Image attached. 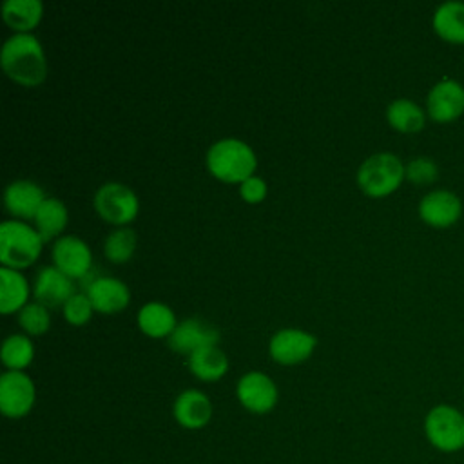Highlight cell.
Masks as SVG:
<instances>
[{"label":"cell","instance_id":"6da1fadb","mask_svg":"<svg viewBox=\"0 0 464 464\" xmlns=\"http://www.w3.org/2000/svg\"><path fill=\"white\" fill-rule=\"evenodd\" d=\"M5 74L24 87H36L47 76V63L40 42L29 33H16L5 40L0 54Z\"/></svg>","mask_w":464,"mask_h":464},{"label":"cell","instance_id":"7a4b0ae2","mask_svg":"<svg viewBox=\"0 0 464 464\" xmlns=\"http://www.w3.org/2000/svg\"><path fill=\"white\" fill-rule=\"evenodd\" d=\"M256 154L241 140L227 138L216 141L207 152V167L225 183H243L256 170Z\"/></svg>","mask_w":464,"mask_h":464},{"label":"cell","instance_id":"3957f363","mask_svg":"<svg viewBox=\"0 0 464 464\" xmlns=\"http://www.w3.org/2000/svg\"><path fill=\"white\" fill-rule=\"evenodd\" d=\"M428 444L440 453H459L464 450V411L453 404H435L422 422Z\"/></svg>","mask_w":464,"mask_h":464},{"label":"cell","instance_id":"277c9868","mask_svg":"<svg viewBox=\"0 0 464 464\" xmlns=\"http://www.w3.org/2000/svg\"><path fill=\"white\" fill-rule=\"evenodd\" d=\"M404 163L392 152H377L362 161L357 170V185L370 198L393 194L406 179Z\"/></svg>","mask_w":464,"mask_h":464},{"label":"cell","instance_id":"5b68a950","mask_svg":"<svg viewBox=\"0 0 464 464\" xmlns=\"http://www.w3.org/2000/svg\"><path fill=\"white\" fill-rule=\"evenodd\" d=\"M40 234L22 221H4L0 227V261L7 268L33 265L42 250Z\"/></svg>","mask_w":464,"mask_h":464},{"label":"cell","instance_id":"8992f818","mask_svg":"<svg viewBox=\"0 0 464 464\" xmlns=\"http://www.w3.org/2000/svg\"><path fill=\"white\" fill-rule=\"evenodd\" d=\"M417 212L424 225L444 230L460 221L464 205L457 192L450 188H433L420 198Z\"/></svg>","mask_w":464,"mask_h":464},{"label":"cell","instance_id":"52a82bcc","mask_svg":"<svg viewBox=\"0 0 464 464\" xmlns=\"http://www.w3.org/2000/svg\"><path fill=\"white\" fill-rule=\"evenodd\" d=\"M426 114L435 123H453L464 116V85L455 78H442L426 96Z\"/></svg>","mask_w":464,"mask_h":464},{"label":"cell","instance_id":"ba28073f","mask_svg":"<svg viewBox=\"0 0 464 464\" xmlns=\"http://www.w3.org/2000/svg\"><path fill=\"white\" fill-rule=\"evenodd\" d=\"M94 208L105 221L125 225L138 214V198L127 185L105 183L96 190Z\"/></svg>","mask_w":464,"mask_h":464},{"label":"cell","instance_id":"9c48e42d","mask_svg":"<svg viewBox=\"0 0 464 464\" xmlns=\"http://www.w3.org/2000/svg\"><path fill=\"white\" fill-rule=\"evenodd\" d=\"M36 399L33 381L24 372H5L0 377V411L7 419L25 417Z\"/></svg>","mask_w":464,"mask_h":464},{"label":"cell","instance_id":"30bf717a","mask_svg":"<svg viewBox=\"0 0 464 464\" xmlns=\"http://www.w3.org/2000/svg\"><path fill=\"white\" fill-rule=\"evenodd\" d=\"M241 406L252 413H268L277 404L276 382L261 372H248L237 381L236 388Z\"/></svg>","mask_w":464,"mask_h":464},{"label":"cell","instance_id":"8fae6325","mask_svg":"<svg viewBox=\"0 0 464 464\" xmlns=\"http://www.w3.org/2000/svg\"><path fill=\"white\" fill-rule=\"evenodd\" d=\"M317 344V339L297 328H285L270 339V357L285 366L299 364L308 359Z\"/></svg>","mask_w":464,"mask_h":464},{"label":"cell","instance_id":"7c38bea8","mask_svg":"<svg viewBox=\"0 0 464 464\" xmlns=\"http://www.w3.org/2000/svg\"><path fill=\"white\" fill-rule=\"evenodd\" d=\"M53 261L67 277H85L91 272L92 254L80 237L63 236L53 246Z\"/></svg>","mask_w":464,"mask_h":464},{"label":"cell","instance_id":"4fadbf2b","mask_svg":"<svg viewBox=\"0 0 464 464\" xmlns=\"http://www.w3.org/2000/svg\"><path fill=\"white\" fill-rule=\"evenodd\" d=\"M218 341H219V332L212 324L199 321L196 317L178 323L174 332L169 335V346L174 352L187 353V355L205 346H216Z\"/></svg>","mask_w":464,"mask_h":464},{"label":"cell","instance_id":"5bb4252c","mask_svg":"<svg viewBox=\"0 0 464 464\" xmlns=\"http://www.w3.org/2000/svg\"><path fill=\"white\" fill-rule=\"evenodd\" d=\"M172 415L181 428L201 430L212 419V402L199 390H185L176 397Z\"/></svg>","mask_w":464,"mask_h":464},{"label":"cell","instance_id":"9a60e30c","mask_svg":"<svg viewBox=\"0 0 464 464\" xmlns=\"http://www.w3.org/2000/svg\"><path fill=\"white\" fill-rule=\"evenodd\" d=\"M85 288L92 308L102 314L120 312L130 299L127 285L114 277H94Z\"/></svg>","mask_w":464,"mask_h":464},{"label":"cell","instance_id":"2e32d148","mask_svg":"<svg viewBox=\"0 0 464 464\" xmlns=\"http://www.w3.org/2000/svg\"><path fill=\"white\" fill-rule=\"evenodd\" d=\"M72 281L56 266H45L38 272L34 281V297L45 308L65 304L72 297Z\"/></svg>","mask_w":464,"mask_h":464},{"label":"cell","instance_id":"e0dca14e","mask_svg":"<svg viewBox=\"0 0 464 464\" xmlns=\"http://www.w3.org/2000/svg\"><path fill=\"white\" fill-rule=\"evenodd\" d=\"M433 33L450 45H464V2L450 0L437 5L431 16Z\"/></svg>","mask_w":464,"mask_h":464},{"label":"cell","instance_id":"ac0fdd59","mask_svg":"<svg viewBox=\"0 0 464 464\" xmlns=\"http://www.w3.org/2000/svg\"><path fill=\"white\" fill-rule=\"evenodd\" d=\"M47 198L44 196V190L27 179H18L13 181L11 185H7L5 194H4V201L7 210L16 216V218H34L38 208L42 207V203Z\"/></svg>","mask_w":464,"mask_h":464},{"label":"cell","instance_id":"d6986e66","mask_svg":"<svg viewBox=\"0 0 464 464\" xmlns=\"http://www.w3.org/2000/svg\"><path fill=\"white\" fill-rule=\"evenodd\" d=\"M386 120L390 127L401 134H417L424 129L428 114L417 102L397 98L386 107Z\"/></svg>","mask_w":464,"mask_h":464},{"label":"cell","instance_id":"ffe728a7","mask_svg":"<svg viewBox=\"0 0 464 464\" xmlns=\"http://www.w3.org/2000/svg\"><path fill=\"white\" fill-rule=\"evenodd\" d=\"M29 286L25 277L14 270L2 266L0 268V310L2 314H11L22 310L27 304Z\"/></svg>","mask_w":464,"mask_h":464},{"label":"cell","instance_id":"44dd1931","mask_svg":"<svg viewBox=\"0 0 464 464\" xmlns=\"http://www.w3.org/2000/svg\"><path fill=\"white\" fill-rule=\"evenodd\" d=\"M138 324L140 330L149 337H169L176 328L174 312L163 303H147L138 312Z\"/></svg>","mask_w":464,"mask_h":464},{"label":"cell","instance_id":"7402d4cb","mask_svg":"<svg viewBox=\"0 0 464 464\" xmlns=\"http://www.w3.org/2000/svg\"><path fill=\"white\" fill-rule=\"evenodd\" d=\"M188 368L199 381L212 382L227 373L228 361L218 346H205L188 355Z\"/></svg>","mask_w":464,"mask_h":464},{"label":"cell","instance_id":"603a6c76","mask_svg":"<svg viewBox=\"0 0 464 464\" xmlns=\"http://www.w3.org/2000/svg\"><path fill=\"white\" fill-rule=\"evenodd\" d=\"M42 11L44 5L40 0H7L2 5L4 22L18 33H29L36 27L42 18Z\"/></svg>","mask_w":464,"mask_h":464},{"label":"cell","instance_id":"cb8c5ba5","mask_svg":"<svg viewBox=\"0 0 464 464\" xmlns=\"http://www.w3.org/2000/svg\"><path fill=\"white\" fill-rule=\"evenodd\" d=\"M36 232L40 234L42 241H49L58 236L67 225V208L56 198H47L34 216Z\"/></svg>","mask_w":464,"mask_h":464},{"label":"cell","instance_id":"d4e9b609","mask_svg":"<svg viewBox=\"0 0 464 464\" xmlns=\"http://www.w3.org/2000/svg\"><path fill=\"white\" fill-rule=\"evenodd\" d=\"M34 357V348L25 335H9L2 344V362L11 372H22L31 364Z\"/></svg>","mask_w":464,"mask_h":464},{"label":"cell","instance_id":"484cf974","mask_svg":"<svg viewBox=\"0 0 464 464\" xmlns=\"http://www.w3.org/2000/svg\"><path fill=\"white\" fill-rule=\"evenodd\" d=\"M136 248V234L130 228H118L105 239V256L112 263H125Z\"/></svg>","mask_w":464,"mask_h":464},{"label":"cell","instance_id":"4316f807","mask_svg":"<svg viewBox=\"0 0 464 464\" xmlns=\"http://www.w3.org/2000/svg\"><path fill=\"white\" fill-rule=\"evenodd\" d=\"M404 174H406V179L413 185H419V187H428V185H433L437 179H439V165L433 158L430 156H417V158H411L406 167H404Z\"/></svg>","mask_w":464,"mask_h":464},{"label":"cell","instance_id":"83f0119b","mask_svg":"<svg viewBox=\"0 0 464 464\" xmlns=\"http://www.w3.org/2000/svg\"><path fill=\"white\" fill-rule=\"evenodd\" d=\"M18 323L20 326L31 334V335H42L49 330L51 319H49V312L44 304L40 303H29L20 310L18 315Z\"/></svg>","mask_w":464,"mask_h":464},{"label":"cell","instance_id":"f1b7e54d","mask_svg":"<svg viewBox=\"0 0 464 464\" xmlns=\"http://www.w3.org/2000/svg\"><path fill=\"white\" fill-rule=\"evenodd\" d=\"M92 304L87 297V294H74L72 297H69V301L63 304V315L67 319V323L80 326L85 324L91 319L92 314Z\"/></svg>","mask_w":464,"mask_h":464},{"label":"cell","instance_id":"f546056e","mask_svg":"<svg viewBox=\"0 0 464 464\" xmlns=\"http://www.w3.org/2000/svg\"><path fill=\"white\" fill-rule=\"evenodd\" d=\"M239 194L246 203H259L266 196V183L261 178L252 176L241 183Z\"/></svg>","mask_w":464,"mask_h":464}]
</instances>
